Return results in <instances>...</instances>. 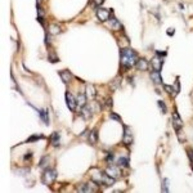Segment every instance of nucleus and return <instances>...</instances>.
Returning a JSON list of instances; mask_svg holds the SVG:
<instances>
[{
  "mask_svg": "<svg viewBox=\"0 0 193 193\" xmlns=\"http://www.w3.org/2000/svg\"><path fill=\"white\" fill-rule=\"evenodd\" d=\"M174 91H175V95L180 91V83H179V79H176L175 83H174Z\"/></svg>",
  "mask_w": 193,
  "mask_h": 193,
  "instance_id": "nucleus-21",
  "label": "nucleus"
},
{
  "mask_svg": "<svg viewBox=\"0 0 193 193\" xmlns=\"http://www.w3.org/2000/svg\"><path fill=\"white\" fill-rule=\"evenodd\" d=\"M39 116H40V119L44 121L45 125H49V113H48V109H40L39 111Z\"/></svg>",
  "mask_w": 193,
  "mask_h": 193,
  "instance_id": "nucleus-11",
  "label": "nucleus"
},
{
  "mask_svg": "<svg viewBox=\"0 0 193 193\" xmlns=\"http://www.w3.org/2000/svg\"><path fill=\"white\" fill-rule=\"evenodd\" d=\"M59 76H61V79H62V81H63L65 84H68L70 83L71 74H70L68 71H59Z\"/></svg>",
  "mask_w": 193,
  "mask_h": 193,
  "instance_id": "nucleus-14",
  "label": "nucleus"
},
{
  "mask_svg": "<svg viewBox=\"0 0 193 193\" xmlns=\"http://www.w3.org/2000/svg\"><path fill=\"white\" fill-rule=\"evenodd\" d=\"M111 26H112L113 28H116V30H119V28H121V25L119 23V21L116 18H112L111 19Z\"/></svg>",
  "mask_w": 193,
  "mask_h": 193,
  "instance_id": "nucleus-20",
  "label": "nucleus"
},
{
  "mask_svg": "<svg viewBox=\"0 0 193 193\" xmlns=\"http://www.w3.org/2000/svg\"><path fill=\"white\" fill-rule=\"evenodd\" d=\"M43 138H44V137H43L41 134H36V135H33V137L28 138L27 142H35V141H37V139H43Z\"/></svg>",
  "mask_w": 193,
  "mask_h": 193,
  "instance_id": "nucleus-23",
  "label": "nucleus"
},
{
  "mask_svg": "<svg viewBox=\"0 0 193 193\" xmlns=\"http://www.w3.org/2000/svg\"><path fill=\"white\" fill-rule=\"evenodd\" d=\"M107 106H108V107H109V106L112 107V99H107Z\"/></svg>",
  "mask_w": 193,
  "mask_h": 193,
  "instance_id": "nucleus-32",
  "label": "nucleus"
},
{
  "mask_svg": "<svg viewBox=\"0 0 193 193\" xmlns=\"http://www.w3.org/2000/svg\"><path fill=\"white\" fill-rule=\"evenodd\" d=\"M157 103H158V107H160V109L162 111V113H166V111H167V109H166V106H165V103H163L162 100H158Z\"/></svg>",
  "mask_w": 193,
  "mask_h": 193,
  "instance_id": "nucleus-25",
  "label": "nucleus"
},
{
  "mask_svg": "<svg viewBox=\"0 0 193 193\" xmlns=\"http://www.w3.org/2000/svg\"><path fill=\"white\" fill-rule=\"evenodd\" d=\"M59 31H61V28H59V26H58V25H50L49 26V32L53 33V35L59 33Z\"/></svg>",
  "mask_w": 193,
  "mask_h": 193,
  "instance_id": "nucleus-19",
  "label": "nucleus"
},
{
  "mask_svg": "<svg viewBox=\"0 0 193 193\" xmlns=\"http://www.w3.org/2000/svg\"><path fill=\"white\" fill-rule=\"evenodd\" d=\"M83 117L85 119V120H89L90 117H91V109L89 108V107H83Z\"/></svg>",
  "mask_w": 193,
  "mask_h": 193,
  "instance_id": "nucleus-17",
  "label": "nucleus"
},
{
  "mask_svg": "<svg viewBox=\"0 0 193 193\" xmlns=\"http://www.w3.org/2000/svg\"><path fill=\"white\" fill-rule=\"evenodd\" d=\"M163 88H165V90L167 91L169 94H171L172 96H175V91H174V88H172V86H170V85H163Z\"/></svg>",
  "mask_w": 193,
  "mask_h": 193,
  "instance_id": "nucleus-22",
  "label": "nucleus"
},
{
  "mask_svg": "<svg viewBox=\"0 0 193 193\" xmlns=\"http://www.w3.org/2000/svg\"><path fill=\"white\" fill-rule=\"evenodd\" d=\"M109 119H112V120H116V121L121 122V117H120V116H117L116 113H111V115H109Z\"/></svg>",
  "mask_w": 193,
  "mask_h": 193,
  "instance_id": "nucleus-28",
  "label": "nucleus"
},
{
  "mask_svg": "<svg viewBox=\"0 0 193 193\" xmlns=\"http://www.w3.org/2000/svg\"><path fill=\"white\" fill-rule=\"evenodd\" d=\"M120 61L125 68H130V67L137 65L138 55L133 49L126 48V49H121V52H120Z\"/></svg>",
  "mask_w": 193,
  "mask_h": 193,
  "instance_id": "nucleus-1",
  "label": "nucleus"
},
{
  "mask_svg": "<svg viewBox=\"0 0 193 193\" xmlns=\"http://www.w3.org/2000/svg\"><path fill=\"white\" fill-rule=\"evenodd\" d=\"M162 192H169V180L167 179L162 180Z\"/></svg>",
  "mask_w": 193,
  "mask_h": 193,
  "instance_id": "nucleus-24",
  "label": "nucleus"
},
{
  "mask_svg": "<svg viewBox=\"0 0 193 193\" xmlns=\"http://www.w3.org/2000/svg\"><path fill=\"white\" fill-rule=\"evenodd\" d=\"M96 16H98V18L100 19L102 22H106V21H108V18H109V12L107 11V9H103V8H99L98 11H96Z\"/></svg>",
  "mask_w": 193,
  "mask_h": 193,
  "instance_id": "nucleus-6",
  "label": "nucleus"
},
{
  "mask_svg": "<svg viewBox=\"0 0 193 193\" xmlns=\"http://www.w3.org/2000/svg\"><path fill=\"white\" fill-rule=\"evenodd\" d=\"M46 162H49V157H48V156L43 157L41 161H40V167H45L46 166Z\"/></svg>",
  "mask_w": 193,
  "mask_h": 193,
  "instance_id": "nucleus-26",
  "label": "nucleus"
},
{
  "mask_svg": "<svg viewBox=\"0 0 193 193\" xmlns=\"http://www.w3.org/2000/svg\"><path fill=\"white\" fill-rule=\"evenodd\" d=\"M187 152H188V157H189V160H191V165H192V169H193V149L188 148V149H187Z\"/></svg>",
  "mask_w": 193,
  "mask_h": 193,
  "instance_id": "nucleus-27",
  "label": "nucleus"
},
{
  "mask_svg": "<svg viewBox=\"0 0 193 193\" xmlns=\"http://www.w3.org/2000/svg\"><path fill=\"white\" fill-rule=\"evenodd\" d=\"M57 179V172L55 170H50V169H48V170L44 171V174H43V183L46 185L52 184L53 182H54Z\"/></svg>",
  "mask_w": 193,
  "mask_h": 193,
  "instance_id": "nucleus-2",
  "label": "nucleus"
},
{
  "mask_svg": "<svg viewBox=\"0 0 193 193\" xmlns=\"http://www.w3.org/2000/svg\"><path fill=\"white\" fill-rule=\"evenodd\" d=\"M86 94H83V93H80L79 95H77V99H76V102H77V106H80L81 108L85 107L86 106Z\"/></svg>",
  "mask_w": 193,
  "mask_h": 193,
  "instance_id": "nucleus-12",
  "label": "nucleus"
},
{
  "mask_svg": "<svg viewBox=\"0 0 193 193\" xmlns=\"http://www.w3.org/2000/svg\"><path fill=\"white\" fill-rule=\"evenodd\" d=\"M50 142H52V144L54 147L59 146V134H58V133H53L52 137H50Z\"/></svg>",
  "mask_w": 193,
  "mask_h": 193,
  "instance_id": "nucleus-15",
  "label": "nucleus"
},
{
  "mask_svg": "<svg viewBox=\"0 0 193 193\" xmlns=\"http://www.w3.org/2000/svg\"><path fill=\"white\" fill-rule=\"evenodd\" d=\"M151 79L154 84H157V85H160L162 84V79H161V75H160V71H153L151 72Z\"/></svg>",
  "mask_w": 193,
  "mask_h": 193,
  "instance_id": "nucleus-10",
  "label": "nucleus"
},
{
  "mask_svg": "<svg viewBox=\"0 0 193 193\" xmlns=\"http://www.w3.org/2000/svg\"><path fill=\"white\" fill-rule=\"evenodd\" d=\"M152 67L154 68V71H161V68H162V59L158 55H154L153 58H152Z\"/></svg>",
  "mask_w": 193,
  "mask_h": 193,
  "instance_id": "nucleus-7",
  "label": "nucleus"
},
{
  "mask_svg": "<svg viewBox=\"0 0 193 193\" xmlns=\"http://www.w3.org/2000/svg\"><path fill=\"white\" fill-rule=\"evenodd\" d=\"M28 158H31V153H28V156H25V160H28Z\"/></svg>",
  "mask_w": 193,
  "mask_h": 193,
  "instance_id": "nucleus-33",
  "label": "nucleus"
},
{
  "mask_svg": "<svg viewBox=\"0 0 193 193\" xmlns=\"http://www.w3.org/2000/svg\"><path fill=\"white\" fill-rule=\"evenodd\" d=\"M137 68L138 70H141V71H146L147 68H148V62L144 59V58H142V59H138V62H137Z\"/></svg>",
  "mask_w": 193,
  "mask_h": 193,
  "instance_id": "nucleus-13",
  "label": "nucleus"
},
{
  "mask_svg": "<svg viewBox=\"0 0 193 193\" xmlns=\"http://www.w3.org/2000/svg\"><path fill=\"white\" fill-rule=\"evenodd\" d=\"M106 172H107L111 178H113V179H117V178L120 176V174H121L120 172V169L116 167V166H109L107 170H106Z\"/></svg>",
  "mask_w": 193,
  "mask_h": 193,
  "instance_id": "nucleus-8",
  "label": "nucleus"
},
{
  "mask_svg": "<svg viewBox=\"0 0 193 193\" xmlns=\"http://www.w3.org/2000/svg\"><path fill=\"white\" fill-rule=\"evenodd\" d=\"M117 163H119L120 167H128L129 166V160H128L126 157H120Z\"/></svg>",
  "mask_w": 193,
  "mask_h": 193,
  "instance_id": "nucleus-18",
  "label": "nucleus"
},
{
  "mask_svg": "<svg viewBox=\"0 0 193 193\" xmlns=\"http://www.w3.org/2000/svg\"><path fill=\"white\" fill-rule=\"evenodd\" d=\"M66 102H67V107H68L71 111H75L77 107V102L75 100L74 95H72L70 91H66Z\"/></svg>",
  "mask_w": 193,
  "mask_h": 193,
  "instance_id": "nucleus-5",
  "label": "nucleus"
},
{
  "mask_svg": "<svg viewBox=\"0 0 193 193\" xmlns=\"http://www.w3.org/2000/svg\"><path fill=\"white\" fill-rule=\"evenodd\" d=\"M104 0H94V4L95 5H99V4H103Z\"/></svg>",
  "mask_w": 193,
  "mask_h": 193,
  "instance_id": "nucleus-31",
  "label": "nucleus"
},
{
  "mask_svg": "<svg viewBox=\"0 0 193 193\" xmlns=\"http://www.w3.org/2000/svg\"><path fill=\"white\" fill-rule=\"evenodd\" d=\"M96 141H98V134H96V130H91L89 134V142L91 144H95Z\"/></svg>",
  "mask_w": 193,
  "mask_h": 193,
  "instance_id": "nucleus-16",
  "label": "nucleus"
},
{
  "mask_svg": "<svg viewBox=\"0 0 193 193\" xmlns=\"http://www.w3.org/2000/svg\"><path fill=\"white\" fill-rule=\"evenodd\" d=\"M171 122H172V126H174V129H175L176 131H179V130L183 128V121H182L180 116H179V113H178L176 111H174V113H172Z\"/></svg>",
  "mask_w": 193,
  "mask_h": 193,
  "instance_id": "nucleus-3",
  "label": "nucleus"
},
{
  "mask_svg": "<svg viewBox=\"0 0 193 193\" xmlns=\"http://www.w3.org/2000/svg\"><path fill=\"white\" fill-rule=\"evenodd\" d=\"M174 31H175V30H174V28H169V30H167V35H169V36L174 35Z\"/></svg>",
  "mask_w": 193,
  "mask_h": 193,
  "instance_id": "nucleus-30",
  "label": "nucleus"
},
{
  "mask_svg": "<svg viewBox=\"0 0 193 193\" xmlns=\"http://www.w3.org/2000/svg\"><path fill=\"white\" fill-rule=\"evenodd\" d=\"M113 160H115L113 154H108V156H107V162H108V163H111V165H112V162H113Z\"/></svg>",
  "mask_w": 193,
  "mask_h": 193,
  "instance_id": "nucleus-29",
  "label": "nucleus"
},
{
  "mask_svg": "<svg viewBox=\"0 0 193 193\" xmlns=\"http://www.w3.org/2000/svg\"><path fill=\"white\" fill-rule=\"evenodd\" d=\"M122 142L126 146H130L133 143V134H131V130H130L129 126H124V138H122Z\"/></svg>",
  "mask_w": 193,
  "mask_h": 193,
  "instance_id": "nucleus-4",
  "label": "nucleus"
},
{
  "mask_svg": "<svg viewBox=\"0 0 193 193\" xmlns=\"http://www.w3.org/2000/svg\"><path fill=\"white\" fill-rule=\"evenodd\" d=\"M85 94H86V98L88 99H94L95 98V88H94V85H86V91H85Z\"/></svg>",
  "mask_w": 193,
  "mask_h": 193,
  "instance_id": "nucleus-9",
  "label": "nucleus"
}]
</instances>
